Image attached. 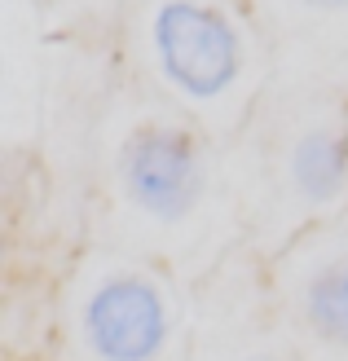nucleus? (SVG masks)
Wrapping results in <instances>:
<instances>
[{
    "label": "nucleus",
    "mask_w": 348,
    "mask_h": 361,
    "mask_svg": "<svg viewBox=\"0 0 348 361\" xmlns=\"http://www.w3.org/2000/svg\"><path fill=\"white\" fill-rule=\"evenodd\" d=\"M106 243L168 264L198 286L247 247L225 146L198 119L145 88L119 93L97 133Z\"/></svg>",
    "instance_id": "f257e3e1"
},
{
    "label": "nucleus",
    "mask_w": 348,
    "mask_h": 361,
    "mask_svg": "<svg viewBox=\"0 0 348 361\" xmlns=\"http://www.w3.org/2000/svg\"><path fill=\"white\" fill-rule=\"evenodd\" d=\"M229 180L256 256L348 212V93L273 80L229 146Z\"/></svg>",
    "instance_id": "f03ea898"
},
{
    "label": "nucleus",
    "mask_w": 348,
    "mask_h": 361,
    "mask_svg": "<svg viewBox=\"0 0 348 361\" xmlns=\"http://www.w3.org/2000/svg\"><path fill=\"white\" fill-rule=\"evenodd\" d=\"M124 49L145 93L229 146L273 84V49L251 0H128Z\"/></svg>",
    "instance_id": "7ed1b4c3"
},
{
    "label": "nucleus",
    "mask_w": 348,
    "mask_h": 361,
    "mask_svg": "<svg viewBox=\"0 0 348 361\" xmlns=\"http://www.w3.org/2000/svg\"><path fill=\"white\" fill-rule=\"evenodd\" d=\"M190 335L194 286L137 251L111 243L84 251L62 286V361H186Z\"/></svg>",
    "instance_id": "20e7f679"
},
{
    "label": "nucleus",
    "mask_w": 348,
    "mask_h": 361,
    "mask_svg": "<svg viewBox=\"0 0 348 361\" xmlns=\"http://www.w3.org/2000/svg\"><path fill=\"white\" fill-rule=\"evenodd\" d=\"M265 278L304 361H348V212L291 238Z\"/></svg>",
    "instance_id": "39448f33"
},
{
    "label": "nucleus",
    "mask_w": 348,
    "mask_h": 361,
    "mask_svg": "<svg viewBox=\"0 0 348 361\" xmlns=\"http://www.w3.org/2000/svg\"><path fill=\"white\" fill-rule=\"evenodd\" d=\"M186 361H304L269 295L265 256L238 247L194 286V335Z\"/></svg>",
    "instance_id": "423d86ee"
},
{
    "label": "nucleus",
    "mask_w": 348,
    "mask_h": 361,
    "mask_svg": "<svg viewBox=\"0 0 348 361\" xmlns=\"http://www.w3.org/2000/svg\"><path fill=\"white\" fill-rule=\"evenodd\" d=\"M273 80L348 93V0H251Z\"/></svg>",
    "instance_id": "0eeeda50"
}]
</instances>
